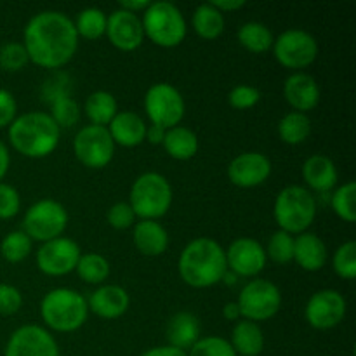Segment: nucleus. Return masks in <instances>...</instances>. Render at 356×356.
Masks as SVG:
<instances>
[{
    "label": "nucleus",
    "mask_w": 356,
    "mask_h": 356,
    "mask_svg": "<svg viewBox=\"0 0 356 356\" xmlns=\"http://www.w3.org/2000/svg\"><path fill=\"white\" fill-rule=\"evenodd\" d=\"M284 97L294 108V111L306 113L318 106L320 87L312 75L305 72H296L285 79Z\"/></svg>",
    "instance_id": "19"
},
{
    "label": "nucleus",
    "mask_w": 356,
    "mask_h": 356,
    "mask_svg": "<svg viewBox=\"0 0 356 356\" xmlns=\"http://www.w3.org/2000/svg\"><path fill=\"white\" fill-rule=\"evenodd\" d=\"M149 0H122L118 2V9H124L127 13L138 14V13H145L149 6Z\"/></svg>",
    "instance_id": "47"
},
{
    "label": "nucleus",
    "mask_w": 356,
    "mask_h": 356,
    "mask_svg": "<svg viewBox=\"0 0 356 356\" xmlns=\"http://www.w3.org/2000/svg\"><path fill=\"white\" fill-rule=\"evenodd\" d=\"M23 306V296L19 289L9 284H0V315L10 316Z\"/></svg>",
    "instance_id": "44"
},
{
    "label": "nucleus",
    "mask_w": 356,
    "mask_h": 356,
    "mask_svg": "<svg viewBox=\"0 0 356 356\" xmlns=\"http://www.w3.org/2000/svg\"><path fill=\"white\" fill-rule=\"evenodd\" d=\"M264 250H266L268 259L273 263L289 264L294 261V236L278 229L270 236V242Z\"/></svg>",
    "instance_id": "37"
},
{
    "label": "nucleus",
    "mask_w": 356,
    "mask_h": 356,
    "mask_svg": "<svg viewBox=\"0 0 356 356\" xmlns=\"http://www.w3.org/2000/svg\"><path fill=\"white\" fill-rule=\"evenodd\" d=\"M261 99V92L257 87L254 86H236L229 90L228 94V103L229 106L235 108V110H249L254 108Z\"/></svg>",
    "instance_id": "41"
},
{
    "label": "nucleus",
    "mask_w": 356,
    "mask_h": 356,
    "mask_svg": "<svg viewBox=\"0 0 356 356\" xmlns=\"http://www.w3.org/2000/svg\"><path fill=\"white\" fill-rule=\"evenodd\" d=\"M3 356H61V353L47 329L23 325L10 334Z\"/></svg>",
    "instance_id": "15"
},
{
    "label": "nucleus",
    "mask_w": 356,
    "mask_h": 356,
    "mask_svg": "<svg viewBox=\"0 0 356 356\" xmlns=\"http://www.w3.org/2000/svg\"><path fill=\"white\" fill-rule=\"evenodd\" d=\"M75 271L86 284L99 285L110 277V263L104 256L96 252L82 254L76 263Z\"/></svg>",
    "instance_id": "33"
},
{
    "label": "nucleus",
    "mask_w": 356,
    "mask_h": 356,
    "mask_svg": "<svg viewBox=\"0 0 356 356\" xmlns=\"http://www.w3.org/2000/svg\"><path fill=\"white\" fill-rule=\"evenodd\" d=\"M17 104L13 94L6 89H0V129L7 127L16 118Z\"/></svg>",
    "instance_id": "46"
},
{
    "label": "nucleus",
    "mask_w": 356,
    "mask_h": 356,
    "mask_svg": "<svg viewBox=\"0 0 356 356\" xmlns=\"http://www.w3.org/2000/svg\"><path fill=\"white\" fill-rule=\"evenodd\" d=\"M211 6H214L222 14L242 9V7H245V2L243 0H214V2H211Z\"/></svg>",
    "instance_id": "48"
},
{
    "label": "nucleus",
    "mask_w": 356,
    "mask_h": 356,
    "mask_svg": "<svg viewBox=\"0 0 356 356\" xmlns=\"http://www.w3.org/2000/svg\"><path fill=\"white\" fill-rule=\"evenodd\" d=\"M184 97L179 90L167 82L153 83L145 94V111L153 125L162 129L176 127L184 117Z\"/></svg>",
    "instance_id": "10"
},
{
    "label": "nucleus",
    "mask_w": 356,
    "mask_h": 356,
    "mask_svg": "<svg viewBox=\"0 0 356 356\" xmlns=\"http://www.w3.org/2000/svg\"><path fill=\"white\" fill-rule=\"evenodd\" d=\"M31 247H33V242L30 236L23 229H16L3 236L2 243H0V252L7 263L17 264L30 256Z\"/></svg>",
    "instance_id": "34"
},
{
    "label": "nucleus",
    "mask_w": 356,
    "mask_h": 356,
    "mask_svg": "<svg viewBox=\"0 0 356 356\" xmlns=\"http://www.w3.org/2000/svg\"><path fill=\"white\" fill-rule=\"evenodd\" d=\"M191 26L200 38L216 40L225 31V16L211 2L202 3L191 16Z\"/></svg>",
    "instance_id": "28"
},
{
    "label": "nucleus",
    "mask_w": 356,
    "mask_h": 356,
    "mask_svg": "<svg viewBox=\"0 0 356 356\" xmlns=\"http://www.w3.org/2000/svg\"><path fill=\"white\" fill-rule=\"evenodd\" d=\"M68 226V212L59 202L44 198L38 200L24 212L23 232L37 242H51L59 238Z\"/></svg>",
    "instance_id": "8"
},
{
    "label": "nucleus",
    "mask_w": 356,
    "mask_h": 356,
    "mask_svg": "<svg viewBox=\"0 0 356 356\" xmlns=\"http://www.w3.org/2000/svg\"><path fill=\"white\" fill-rule=\"evenodd\" d=\"M30 63L26 49L21 42H7L0 47V68L6 72H19Z\"/></svg>",
    "instance_id": "40"
},
{
    "label": "nucleus",
    "mask_w": 356,
    "mask_h": 356,
    "mask_svg": "<svg viewBox=\"0 0 356 356\" xmlns=\"http://www.w3.org/2000/svg\"><path fill=\"white\" fill-rule=\"evenodd\" d=\"M355 197H356V184L353 181L344 183L343 186L337 188L334 191L332 198H330V205L332 211L339 219L346 222L356 221V209H355Z\"/></svg>",
    "instance_id": "35"
},
{
    "label": "nucleus",
    "mask_w": 356,
    "mask_h": 356,
    "mask_svg": "<svg viewBox=\"0 0 356 356\" xmlns=\"http://www.w3.org/2000/svg\"><path fill=\"white\" fill-rule=\"evenodd\" d=\"M312 134V120L306 113L291 111L278 122V136L287 145H301Z\"/></svg>",
    "instance_id": "30"
},
{
    "label": "nucleus",
    "mask_w": 356,
    "mask_h": 356,
    "mask_svg": "<svg viewBox=\"0 0 356 356\" xmlns=\"http://www.w3.org/2000/svg\"><path fill=\"white\" fill-rule=\"evenodd\" d=\"M108 222L115 229H127L134 225V211L131 209L129 202H117L108 211Z\"/></svg>",
    "instance_id": "43"
},
{
    "label": "nucleus",
    "mask_w": 356,
    "mask_h": 356,
    "mask_svg": "<svg viewBox=\"0 0 356 356\" xmlns=\"http://www.w3.org/2000/svg\"><path fill=\"white\" fill-rule=\"evenodd\" d=\"M86 115L92 125L108 127L118 113V103L115 96L106 90H96L86 101Z\"/></svg>",
    "instance_id": "29"
},
{
    "label": "nucleus",
    "mask_w": 356,
    "mask_h": 356,
    "mask_svg": "<svg viewBox=\"0 0 356 356\" xmlns=\"http://www.w3.org/2000/svg\"><path fill=\"white\" fill-rule=\"evenodd\" d=\"M28 59L45 70H58L68 65L79 49L73 21L59 10H44L28 21L23 33Z\"/></svg>",
    "instance_id": "1"
},
{
    "label": "nucleus",
    "mask_w": 356,
    "mask_h": 356,
    "mask_svg": "<svg viewBox=\"0 0 356 356\" xmlns=\"http://www.w3.org/2000/svg\"><path fill=\"white\" fill-rule=\"evenodd\" d=\"M329 250L325 242L315 233L294 236V261L306 271H320L327 264Z\"/></svg>",
    "instance_id": "22"
},
{
    "label": "nucleus",
    "mask_w": 356,
    "mask_h": 356,
    "mask_svg": "<svg viewBox=\"0 0 356 356\" xmlns=\"http://www.w3.org/2000/svg\"><path fill=\"white\" fill-rule=\"evenodd\" d=\"M146 122L134 111H118L106 129L115 146L134 148L146 141Z\"/></svg>",
    "instance_id": "21"
},
{
    "label": "nucleus",
    "mask_w": 356,
    "mask_h": 356,
    "mask_svg": "<svg viewBox=\"0 0 356 356\" xmlns=\"http://www.w3.org/2000/svg\"><path fill=\"white\" fill-rule=\"evenodd\" d=\"M225 254L226 266L236 277H257L264 270L268 261L264 247L257 240L247 238V236L233 240Z\"/></svg>",
    "instance_id": "16"
},
{
    "label": "nucleus",
    "mask_w": 356,
    "mask_h": 356,
    "mask_svg": "<svg viewBox=\"0 0 356 356\" xmlns=\"http://www.w3.org/2000/svg\"><path fill=\"white\" fill-rule=\"evenodd\" d=\"M129 205L138 218L156 221L165 216L172 205V186L162 174H141L132 183Z\"/></svg>",
    "instance_id": "7"
},
{
    "label": "nucleus",
    "mask_w": 356,
    "mask_h": 356,
    "mask_svg": "<svg viewBox=\"0 0 356 356\" xmlns=\"http://www.w3.org/2000/svg\"><path fill=\"white\" fill-rule=\"evenodd\" d=\"M188 356H236V353L225 337L207 336L195 343V346L188 351Z\"/></svg>",
    "instance_id": "39"
},
{
    "label": "nucleus",
    "mask_w": 356,
    "mask_h": 356,
    "mask_svg": "<svg viewBox=\"0 0 356 356\" xmlns=\"http://www.w3.org/2000/svg\"><path fill=\"white\" fill-rule=\"evenodd\" d=\"M238 42L247 51L263 54V52H268L273 47L275 37L266 24L259 23V21H250V23L240 26Z\"/></svg>",
    "instance_id": "31"
},
{
    "label": "nucleus",
    "mask_w": 356,
    "mask_h": 356,
    "mask_svg": "<svg viewBox=\"0 0 356 356\" xmlns=\"http://www.w3.org/2000/svg\"><path fill=\"white\" fill-rule=\"evenodd\" d=\"M143 31L159 47H177L186 38L188 24L179 7L167 0L152 2L143 13Z\"/></svg>",
    "instance_id": "6"
},
{
    "label": "nucleus",
    "mask_w": 356,
    "mask_h": 356,
    "mask_svg": "<svg viewBox=\"0 0 356 356\" xmlns=\"http://www.w3.org/2000/svg\"><path fill=\"white\" fill-rule=\"evenodd\" d=\"M271 176V160L257 152L240 153L229 162L228 179L238 188H256Z\"/></svg>",
    "instance_id": "17"
},
{
    "label": "nucleus",
    "mask_w": 356,
    "mask_h": 356,
    "mask_svg": "<svg viewBox=\"0 0 356 356\" xmlns=\"http://www.w3.org/2000/svg\"><path fill=\"white\" fill-rule=\"evenodd\" d=\"M21 197L16 188L0 183V219H10L19 212Z\"/></svg>",
    "instance_id": "42"
},
{
    "label": "nucleus",
    "mask_w": 356,
    "mask_h": 356,
    "mask_svg": "<svg viewBox=\"0 0 356 356\" xmlns=\"http://www.w3.org/2000/svg\"><path fill=\"white\" fill-rule=\"evenodd\" d=\"M226 271L225 249L209 236L191 240L179 256L181 278L193 289H207L219 284Z\"/></svg>",
    "instance_id": "2"
},
{
    "label": "nucleus",
    "mask_w": 356,
    "mask_h": 356,
    "mask_svg": "<svg viewBox=\"0 0 356 356\" xmlns=\"http://www.w3.org/2000/svg\"><path fill=\"white\" fill-rule=\"evenodd\" d=\"M59 96H70V79L66 73H56L44 83V97L47 103Z\"/></svg>",
    "instance_id": "45"
},
{
    "label": "nucleus",
    "mask_w": 356,
    "mask_h": 356,
    "mask_svg": "<svg viewBox=\"0 0 356 356\" xmlns=\"http://www.w3.org/2000/svg\"><path fill=\"white\" fill-rule=\"evenodd\" d=\"M104 35L113 47L125 52L136 51L138 47H141L143 40H145V31H143V23L139 16L124 9L113 10L108 16Z\"/></svg>",
    "instance_id": "18"
},
{
    "label": "nucleus",
    "mask_w": 356,
    "mask_h": 356,
    "mask_svg": "<svg viewBox=\"0 0 356 356\" xmlns=\"http://www.w3.org/2000/svg\"><path fill=\"white\" fill-rule=\"evenodd\" d=\"M61 129L51 115L44 111H28L14 118L9 125V141L17 153L28 159L49 156L59 145Z\"/></svg>",
    "instance_id": "3"
},
{
    "label": "nucleus",
    "mask_w": 356,
    "mask_h": 356,
    "mask_svg": "<svg viewBox=\"0 0 356 356\" xmlns=\"http://www.w3.org/2000/svg\"><path fill=\"white\" fill-rule=\"evenodd\" d=\"M40 316L54 332H75L89 316L87 299L73 289H52L40 302Z\"/></svg>",
    "instance_id": "4"
},
{
    "label": "nucleus",
    "mask_w": 356,
    "mask_h": 356,
    "mask_svg": "<svg viewBox=\"0 0 356 356\" xmlns=\"http://www.w3.org/2000/svg\"><path fill=\"white\" fill-rule=\"evenodd\" d=\"M271 49H273L277 61L289 70L308 68L318 56L316 38L299 28H291L278 35Z\"/></svg>",
    "instance_id": "11"
},
{
    "label": "nucleus",
    "mask_w": 356,
    "mask_h": 356,
    "mask_svg": "<svg viewBox=\"0 0 356 356\" xmlns=\"http://www.w3.org/2000/svg\"><path fill=\"white\" fill-rule=\"evenodd\" d=\"M273 216L282 232L289 235H301L316 218L315 195L305 186L291 184L277 195Z\"/></svg>",
    "instance_id": "5"
},
{
    "label": "nucleus",
    "mask_w": 356,
    "mask_h": 356,
    "mask_svg": "<svg viewBox=\"0 0 356 356\" xmlns=\"http://www.w3.org/2000/svg\"><path fill=\"white\" fill-rule=\"evenodd\" d=\"M334 271L344 280H353L356 277V243L346 242L337 247L332 257Z\"/></svg>",
    "instance_id": "38"
},
{
    "label": "nucleus",
    "mask_w": 356,
    "mask_h": 356,
    "mask_svg": "<svg viewBox=\"0 0 356 356\" xmlns=\"http://www.w3.org/2000/svg\"><path fill=\"white\" fill-rule=\"evenodd\" d=\"M232 348L236 356H259L264 350V334L259 323L238 320L232 330Z\"/></svg>",
    "instance_id": "26"
},
{
    "label": "nucleus",
    "mask_w": 356,
    "mask_h": 356,
    "mask_svg": "<svg viewBox=\"0 0 356 356\" xmlns=\"http://www.w3.org/2000/svg\"><path fill=\"white\" fill-rule=\"evenodd\" d=\"M141 356H188V353L184 351L176 350L172 346H159V348H152L146 353H143Z\"/></svg>",
    "instance_id": "49"
},
{
    "label": "nucleus",
    "mask_w": 356,
    "mask_h": 356,
    "mask_svg": "<svg viewBox=\"0 0 356 356\" xmlns=\"http://www.w3.org/2000/svg\"><path fill=\"white\" fill-rule=\"evenodd\" d=\"M240 315L250 322H266L273 318L282 306V292L273 282L264 278H254L240 291L238 301Z\"/></svg>",
    "instance_id": "9"
},
{
    "label": "nucleus",
    "mask_w": 356,
    "mask_h": 356,
    "mask_svg": "<svg viewBox=\"0 0 356 356\" xmlns=\"http://www.w3.org/2000/svg\"><path fill=\"white\" fill-rule=\"evenodd\" d=\"M106 19L108 16L97 7H87L80 10L76 19L73 21L76 35L87 38V40H97L106 33Z\"/></svg>",
    "instance_id": "32"
},
{
    "label": "nucleus",
    "mask_w": 356,
    "mask_h": 356,
    "mask_svg": "<svg viewBox=\"0 0 356 356\" xmlns=\"http://www.w3.org/2000/svg\"><path fill=\"white\" fill-rule=\"evenodd\" d=\"M167 339L169 346L188 353L200 339V322L197 316L188 312L176 313L167 325Z\"/></svg>",
    "instance_id": "24"
},
{
    "label": "nucleus",
    "mask_w": 356,
    "mask_h": 356,
    "mask_svg": "<svg viewBox=\"0 0 356 356\" xmlns=\"http://www.w3.org/2000/svg\"><path fill=\"white\" fill-rule=\"evenodd\" d=\"M131 305L127 291L118 285H101L90 294L87 306L89 312L99 316L103 320H115L120 318Z\"/></svg>",
    "instance_id": "20"
},
{
    "label": "nucleus",
    "mask_w": 356,
    "mask_h": 356,
    "mask_svg": "<svg viewBox=\"0 0 356 356\" xmlns=\"http://www.w3.org/2000/svg\"><path fill=\"white\" fill-rule=\"evenodd\" d=\"M134 245L143 256L156 257L162 256L169 247V233L160 225L159 221H148L141 219L134 225V233H132Z\"/></svg>",
    "instance_id": "23"
},
{
    "label": "nucleus",
    "mask_w": 356,
    "mask_h": 356,
    "mask_svg": "<svg viewBox=\"0 0 356 356\" xmlns=\"http://www.w3.org/2000/svg\"><path fill=\"white\" fill-rule=\"evenodd\" d=\"M222 316H225L226 320H229V322H238V320L242 318L238 305H236V302H226L225 308H222Z\"/></svg>",
    "instance_id": "52"
},
{
    "label": "nucleus",
    "mask_w": 356,
    "mask_h": 356,
    "mask_svg": "<svg viewBox=\"0 0 356 356\" xmlns=\"http://www.w3.org/2000/svg\"><path fill=\"white\" fill-rule=\"evenodd\" d=\"M163 138H165V129L159 127V125H148L146 127V139H148L152 145H162Z\"/></svg>",
    "instance_id": "50"
},
{
    "label": "nucleus",
    "mask_w": 356,
    "mask_h": 356,
    "mask_svg": "<svg viewBox=\"0 0 356 356\" xmlns=\"http://www.w3.org/2000/svg\"><path fill=\"white\" fill-rule=\"evenodd\" d=\"M73 153L83 167L103 169L115 155V143L106 127L86 125L73 139Z\"/></svg>",
    "instance_id": "12"
},
{
    "label": "nucleus",
    "mask_w": 356,
    "mask_h": 356,
    "mask_svg": "<svg viewBox=\"0 0 356 356\" xmlns=\"http://www.w3.org/2000/svg\"><path fill=\"white\" fill-rule=\"evenodd\" d=\"M80 256V247L75 240L59 236L51 242L42 243L37 250L38 270L49 277H63L76 268Z\"/></svg>",
    "instance_id": "13"
},
{
    "label": "nucleus",
    "mask_w": 356,
    "mask_h": 356,
    "mask_svg": "<svg viewBox=\"0 0 356 356\" xmlns=\"http://www.w3.org/2000/svg\"><path fill=\"white\" fill-rule=\"evenodd\" d=\"M162 145L169 156L176 160H190L198 153L197 134L184 125L167 129Z\"/></svg>",
    "instance_id": "27"
},
{
    "label": "nucleus",
    "mask_w": 356,
    "mask_h": 356,
    "mask_svg": "<svg viewBox=\"0 0 356 356\" xmlns=\"http://www.w3.org/2000/svg\"><path fill=\"white\" fill-rule=\"evenodd\" d=\"M302 177L312 190L329 191L337 184V169L336 163L325 155H312L302 165Z\"/></svg>",
    "instance_id": "25"
},
{
    "label": "nucleus",
    "mask_w": 356,
    "mask_h": 356,
    "mask_svg": "<svg viewBox=\"0 0 356 356\" xmlns=\"http://www.w3.org/2000/svg\"><path fill=\"white\" fill-rule=\"evenodd\" d=\"M346 299L334 289L315 292L306 302V322L316 330H329L339 325L346 316Z\"/></svg>",
    "instance_id": "14"
},
{
    "label": "nucleus",
    "mask_w": 356,
    "mask_h": 356,
    "mask_svg": "<svg viewBox=\"0 0 356 356\" xmlns=\"http://www.w3.org/2000/svg\"><path fill=\"white\" fill-rule=\"evenodd\" d=\"M51 118L59 129H70L80 120L79 103L72 96H59L51 101Z\"/></svg>",
    "instance_id": "36"
},
{
    "label": "nucleus",
    "mask_w": 356,
    "mask_h": 356,
    "mask_svg": "<svg viewBox=\"0 0 356 356\" xmlns=\"http://www.w3.org/2000/svg\"><path fill=\"white\" fill-rule=\"evenodd\" d=\"M9 165H10L9 149H7V146L0 141V181L6 177L7 170H9Z\"/></svg>",
    "instance_id": "51"
}]
</instances>
